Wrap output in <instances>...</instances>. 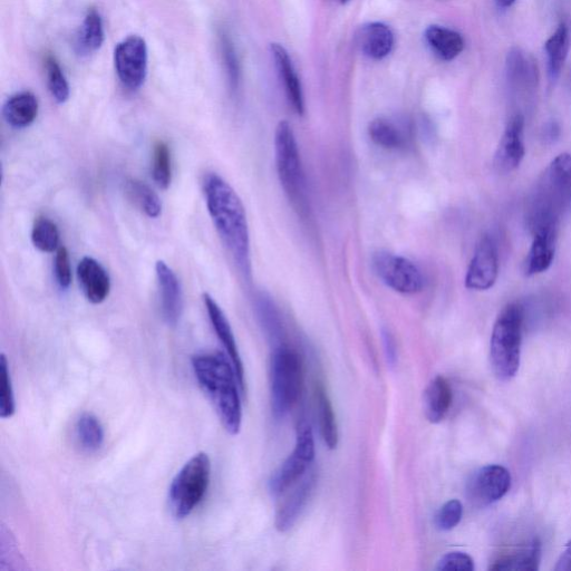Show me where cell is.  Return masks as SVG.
<instances>
[{
  "instance_id": "8",
  "label": "cell",
  "mask_w": 571,
  "mask_h": 571,
  "mask_svg": "<svg viewBox=\"0 0 571 571\" xmlns=\"http://www.w3.org/2000/svg\"><path fill=\"white\" fill-rule=\"evenodd\" d=\"M315 439L311 425L302 422L298 425L295 449L274 473L269 482L270 492L274 496L283 495L289 488L304 477L308 467L315 459Z\"/></svg>"
},
{
  "instance_id": "14",
  "label": "cell",
  "mask_w": 571,
  "mask_h": 571,
  "mask_svg": "<svg viewBox=\"0 0 571 571\" xmlns=\"http://www.w3.org/2000/svg\"><path fill=\"white\" fill-rule=\"evenodd\" d=\"M203 302H205L210 322L212 326H214L215 332L221 344L224 345L225 350L229 356V360L235 367L241 392L245 394V367L243 360H241L236 338L234 332H232L228 318L225 313L222 312V309L217 304L216 300L209 294L203 295Z\"/></svg>"
},
{
  "instance_id": "11",
  "label": "cell",
  "mask_w": 571,
  "mask_h": 571,
  "mask_svg": "<svg viewBox=\"0 0 571 571\" xmlns=\"http://www.w3.org/2000/svg\"><path fill=\"white\" fill-rule=\"evenodd\" d=\"M499 275V255L495 239L481 237L474 250L466 276V287L477 292L488 290L496 284Z\"/></svg>"
},
{
  "instance_id": "31",
  "label": "cell",
  "mask_w": 571,
  "mask_h": 571,
  "mask_svg": "<svg viewBox=\"0 0 571 571\" xmlns=\"http://www.w3.org/2000/svg\"><path fill=\"white\" fill-rule=\"evenodd\" d=\"M319 419H321L322 437L329 450H335L338 445V428L333 405L326 392L318 391Z\"/></svg>"
},
{
  "instance_id": "20",
  "label": "cell",
  "mask_w": 571,
  "mask_h": 571,
  "mask_svg": "<svg viewBox=\"0 0 571 571\" xmlns=\"http://www.w3.org/2000/svg\"><path fill=\"white\" fill-rule=\"evenodd\" d=\"M272 53L276 65V69L283 80L287 98L293 109L299 115L305 113V100L302 83L295 71L292 58L282 45L273 44Z\"/></svg>"
},
{
  "instance_id": "39",
  "label": "cell",
  "mask_w": 571,
  "mask_h": 571,
  "mask_svg": "<svg viewBox=\"0 0 571 571\" xmlns=\"http://www.w3.org/2000/svg\"><path fill=\"white\" fill-rule=\"evenodd\" d=\"M224 53H225V60L226 65L228 67V73L230 77L231 86L236 89L239 82V64L237 60V56L234 50V46L231 45L230 41H224Z\"/></svg>"
},
{
  "instance_id": "7",
  "label": "cell",
  "mask_w": 571,
  "mask_h": 571,
  "mask_svg": "<svg viewBox=\"0 0 571 571\" xmlns=\"http://www.w3.org/2000/svg\"><path fill=\"white\" fill-rule=\"evenodd\" d=\"M304 370L302 358L287 345L276 348L270 364L272 409L277 419L294 408L302 394Z\"/></svg>"
},
{
  "instance_id": "35",
  "label": "cell",
  "mask_w": 571,
  "mask_h": 571,
  "mask_svg": "<svg viewBox=\"0 0 571 571\" xmlns=\"http://www.w3.org/2000/svg\"><path fill=\"white\" fill-rule=\"evenodd\" d=\"M48 87L57 103H65L70 98V86L54 57H48L46 62Z\"/></svg>"
},
{
  "instance_id": "9",
  "label": "cell",
  "mask_w": 571,
  "mask_h": 571,
  "mask_svg": "<svg viewBox=\"0 0 571 571\" xmlns=\"http://www.w3.org/2000/svg\"><path fill=\"white\" fill-rule=\"evenodd\" d=\"M373 269L387 287L401 294L420 293L425 284L421 270L413 261L387 251L373 257Z\"/></svg>"
},
{
  "instance_id": "10",
  "label": "cell",
  "mask_w": 571,
  "mask_h": 571,
  "mask_svg": "<svg viewBox=\"0 0 571 571\" xmlns=\"http://www.w3.org/2000/svg\"><path fill=\"white\" fill-rule=\"evenodd\" d=\"M114 64L119 79L127 89H140L148 73V47L142 37L132 35L115 47Z\"/></svg>"
},
{
  "instance_id": "41",
  "label": "cell",
  "mask_w": 571,
  "mask_h": 571,
  "mask_svg": "<svg viewBox=\"0 0 571 571\" xmlns=\"http://www.w3.org/2000/svg\"><path fill=\"white\" fill-rule=\"evenodd\" d=\"M556 571H571V540L566 545L564 553L561 554L557 566L555 567Z\"/></svg>"
},
{
  "instance_id": "40",
  "label": "cell",
  "mask_w": 571,
  "mask_h": 571,
  "mask_svg": "<svg viewBox=\"0 0 571 571\" xmlns=\"http://www.w3.org/2000/svg\"><path fill=\"white\" fill-rule=\"evenodd\" d=\"M383 342H384L387 362H389V364L391 365H394L396 362V345L394 342V338L390 333L384 332Z\"/></svg>"
},
{
  "instance_id": "26",
  "label": "cell",
  "mask_w": 571,
  "mask_h": 571,
  "mask_svg": "<svg viewBox=\"0 0 571 571\" xmlns=\"http://www.w3.org/2000/svg\"><path fill=\"white\" fill-rule=\"evenodd\" d=\"M569 43V29L565 23H561L555 33L548 38L545 45L551 82L557 81L561 71L564 69L569 51Z\"/></svg>"
},
{
  "instance_id": "38",
  "label": "cell",
  "mask_w": 571,
  "mask_h": 571,
  "mask_svg": "<svg viewBox=\"0 0 571 571\" xmlns=\"http://www.w3.org/2000/svg\"><path fill=\"white\" fill-rule=\"evenodd\" d=\"M54 272L57 283L61 288L67 289L71 286L72 268L69 251L65 247L57 249Z\"/></svg>"
},
{
  "instance_id": "13",
  "label": "cell",
  "mask_w": 571,
  "mask_h": 571,
  "mask_svg": "<svg viewBox=\"0 0 571 571\" xmlns=\"http://www.w3.org/2000/svg\"><path fill=\"white\" fill-rule=\"evenodd\" d=\"M525 119L521 114L512 116L502 134L495 154V168L501 173L516 170L525 158Z\"/></svg>"
},
{
  "instance_id": "34",
  "label": "cell",
  "mask_w": 571,
  "mask_h": 571,
  "mask_svg": "<svg viewBox=\"0 0 571 571\" xmlns=\"http://www.w3.org/2000/svg\"><path fill=\"white\" fill-rule=\"evenodd\" d=\"M152 177L163 190H167L171 185V153L168 144L162 141L154 145Z\"/></svg>"
},
{
  "instance_id": "5",
  "label": "cell",
  "mask_w": 571,
  "mask_h": 571,
  "mask_svg": "<svg viewBox=\"0 0 571 571\" xmlns=\"http://www.w3.org/2000/svg\"><path fill=\"white\" fill-rule=\"evenodd\" d=\"M276 167L280 185L298 215H309L307 181L296 137L287 121L278 124L275 134Z\"/></svg>"
},
{
  "instance_id": "43",
  "label": "cell",
  "mask_w": 571,
  "mask_h": 571,
  "mask_svg": "<svg viewBox=\"0 0 571 571\" xmlns=\"http://www.w3.org/2000/svg\"><path fill=\"white\" fill-rule=\"evenodd\" d=\"M516 2L517 0H496L497 5L500 8H505V9L514 6Z\"/></svg>"
},
{
  "instance_id": "32",
  "label": "cell",
  "mask_w": 571,
  "mask_h": 571,
  "mask_svg": "<svg viewBox=\"0 0 571 571\" xmlns=\"http://www.w3.org/2000/svg\"><path fill=\"white\" fill-rule=\"evenodd\" d=\"M32 241L34 246L43 253H54L60 244V232L52 220L40 217L35 221Z\"/></svg>"
},
{
  "instance_id": "36",
  "label": "cell",
  "mask_w": 571,
  "mask_h": 571,
  "mask_svg": "<svg viewBox=\"0 0 571 571\" xmlns=\"http://www.w3.org/2000/svg\"><path fill=\"white\" fill-rule=\"evenodd\" d=\"M462 516V503L457 499L450 500L444 503L435 516V526L441 531H451L460 524Z\"/></svg>"
},
{
  "instance_id": "29",
  "label": "cell",
  "mask_w": 571,
  "mask_h": 571,
  "mask_svg": "<svg viewBox=\"0 0 571 571\" xmlns=\"http://www.w3.org/2000/svg\"><path fill=\"white\" fill-rule=\"evenodd\" d=\"M104 42V28L100 14L96 11L87 13L81 31L77 35L76 47L82 54L98 51Z\"/></svg>"
},
{
  "instance_id": "25",
  "label": "cell",
  "mask_w": 571,
  "mask_h": 571,
  "mask_svg": "<svg viewBox=\"0 0 571 571\" xmlns=\"http://www.w3.org/2000/svg\"><path fill=\"white\" fill-rule=\"evenodd\" d=\"M38 100L31 92L17 93L9 98L4 105L5 121L17 129L29 127L37 118Z\"/></svg>"
},
{
  "instance_id": "16",
  "label": "cell",
  "mask_w": 571,
  "mask_h": 571,
  "mask_svg": "<svg viewBox=\"0 0 571 571\" xmlns=\"http://www.w3.org/2000/svg\"><path fill=\"white\" fill-rule=\"evenodd\" d=\"M557 228V226H548L532 231L534 232V240H532L524 265L527 276L543 274L553 265L556 253Z\"/></svg>"
},
{
  "instance_id": "12",
  "label": "cell",
  "mask_w": 571,
  "mask_h": 571,
  "mask_svg": "<svg viewBox=\"0 0 571 571\" xmlns=\"http://www.w3.org/2000/svg\"><path fill=\"white\" fill-rule=\"evenodd\" d=\"M510 487L511 476L506 468L488 466L473 474L467 493L474 505L486 507L505 497Z\"/></svg>"
},
{
  "instance_id": "44",
  "label": "cell",
  "mask_w": 571,
  "mask_h": 571,
  "mask_svg": "<svg viewBox=\"0 0 571 571\" xmlns=\"http://www.w3.org/2000/svg\"><path fill=\"white\" fill-rule=\"evenodd\" d=\"M340 2H341L342 4H346V3H348V2H351V0H340Z\"/></svg>"
},
{
  "instance_id": "22",
  "label": "cell",
  "mask_w": 571,
  "mask_h": 571,
  "mask_svg": "<svg viewBox=\"0 0 571 571\" xmlns=\"http://www.w3.org/2000/svg\"><path fill=\"white\" fill-rule=\"evenodd\" d=\"M369 134L376 145L386 150H404L411 141V133L408 128L386 118L372 121Z\"/></svg>"
},
{
  "instance_id": "27",
  "label": "cell",
  "mask_w": 571,
  "mask_h": 571,
  "mask_svg": "<svg viewBox=\"0 0 571 571\" xmlns=\"http://www.w3.org/2000/svg\"><path fill=\"white\" fill-rule=\"evenodd\" d=\"M75 438L83 451H99L105 438L101 421L92 413L82 414L75 424Z\"/></svg>"
},
{
  "instance_id": "19",
  "label": "cell",
  "mask_w": 571,
  "mask_h": 571,
  "mask_svg": "<svg viewBox=\"0 0 571 571\" xmlns=\"http://www.w3.org/2000/svg\"><path fill=\"white\" fill-rule=\"evenodd\" d=\"M356 43L363 55L371 60L381 61L393 51L395 38L389 26L375 22L358 29Z\"/></svg>"
},
{
  "instance_id": "18",
  "label": "cell",
  "mask_w": 571,
  "mask_h": 571,
  "mask_svg": "<svg viewBox=\"0 0 571 571\" xmlns=\"http://www.w3.org/2000/svg\"><path fill=\"white\" fill-rule=\"evenodd\" d=\"M316 478L314 474H309L302 481L297 482V486L280 505L276 514L275 526L279 532H287L292 529L304 508L311 498L315 488Z\"/></svg>"
},
{
  "instance_id": "2",
  "label": "cell",
  "mask_w": 571,
  "mask_h": 571,
  "mask_svg": "<svg viewBox=\"0 0 571 571\" xmlns=\"http://www.w3.org/2000/svg\"><path fill=\"white\" fill-rule=\"evenodd\" d=\"M191 364L200 389L214 405L225 430L237 435L243 424V406L234 365L219 352L197 354Z\"/></svg>"
},
{
  "instance_id": "6",
  "label": "cell",
  "mask_w": 571,
  "mask_h": 571,
  "mask_svg": "<svg viewBox=\"0 0 571 571\" xmlns=\"http://www.w3.org/2000/svg\"><path fill=\"white\" fill-rule=\"evenodd\" d=\"M211 479L207 453L195 454L174 477L169 489V509L177 520L188 518L205 498Z\"/></svg>"
},
{
  "instance_id": "33",
  "label": "cell",
  "mask_w": 571,
  "mask_h": 571,
  "mask_svg": "<svg viewBox=\"0 0 571 571\" xmlns=\"http://www.w3.org/2000/svg\"><path fill=\"white\" fill-rule=\"evenodd\" d=\"M15 412L16 401L11 371H9L6 355L2 354L0 358V418L11 419Z\"/></svg>"
},
{
  "instance_id": "17",
  "label": "cell",
  "mask_w": 571,
  "mask_h": 571,
  "mask_svg": "<svg viewBox=\"0 0 571 571\" xmlns=\"http://www.w3.org/2000/svg\"><path fill=\"white\" fill-rule=\"evenodd\" d=\"M77 278L90 303L98 305L109 297L111 280L103 266L91 257H85L77 266Z\"/></svg>"
},
{
  "instance_id": "24",
  "label": "cell",
  "mask_w": 571,
  "mask_h": 571,
  "mask_svg": "<svg viewBox=\"0 0 571 571\" xmlns=\"http://www.w3.org/2000/svg\"><path fill=\"white\" fill-rule=\"evenodd\" d=\"M507 75L512 86L526 90L537 85L539 73L534 58L520 48H514L508 53Z\"/></svg>"
},
{
  "instance_id": "15",
  "label": "cell",
  "mask_w": 571,
  "mask_h": 571,
  "mask_svg": "<svg viewBox=\"0 0 571 571\" xmlns=\"http://www.w3.org/2000/svg\"><path fill=\"white\" fill-rule=\"evenodd\" d=\"M158 284L161 293V311L164 322L177 326L183 312V293L176 273L164 261L156 265Z\"/></svg>"
},
{
  "instance_id": "1",
  "label": "cell",
  "mask_w": 571,
  "mask_h": 571,
  "mask_svg": "<svg viewBox=\"0 0 571 571\" xmlns=\"http://www.w3.org/2000/svg\"><path fill=\"white\" fill-rule=\"evenodd\" d=\"M203 193L210 217L230 255L245 274L250 270V238L246 210L237 192L217 173H207Z\"/></svg>"
},
{
  "instance_id": "4",
  "label": "cell",
  "mask_w": 571,
  "mask_h": 571,
  "mask_svg": "<svg viewBox=\"0 0 571 571\" xmlns=\"http://www.w3.org/2000/svg\"><path fill=\"white\" fill-rule=\"evenodd\" d=\"M524 319V307L512 303L502 309L493 326L490 342L491 364L493 372L501 381L514 379L519 371Z\"/></svg>"
},
{
  "instance_id": "42",
  "label": "cell",
  "mask_w": 571,
  "mask_h": 571,
  "mask_svg": "<svg viewBox=\"0 0 571 571\" xmlns=\"http://www.w3.org/2000/svg\"><path fill=\"white\" fill-rule=\"evenodd\" d=\"M559 137V129L555 124H551L549 129L546 130V138L549 141H554Z\"/></svg>"
},
{
  "instance_id": "30",
  "label": "cell",
  "mask_w": 571,
  "mask_h": 571,
  "mask_svg": "<svg viewBox=\"0 0 571 571\" xmlns=\"http://www.w3.org/2000/svg\"><path fill=\"white\" fill-rule=\"evenodd\" d=\"M125 191L135 206L150 218H158L162 212V203L157 193L139 180H129Z\"/></svg>"
},
{
  "instance_id": "28",
  "label": "cell",
  "mask_w": 571,
  "mask_h": 571,
  "mask_svg": "<svg viewBox=\"0 0 571 571\" xmlns=\"http://www.w3.org/2000/svg\"><path fill=\"white\" fill-rule=\"evenodd\" d=\"M541 558V544L538 539H534L526 547L521 548L517 553L505 556L492 565V570H522L535 571L539 569Z\"/></svg>"
},
{
  "instance_id": "21",
  "label": "cell",
  "mask_w": 571,
  "mask_h": 571,
  "mask_svg": "<svg viewBox=\"0 0 571 571\" xmlns=\"http://www.w3.org/2000/svg\"><path fill=\"white\" fill-rule=\"evenodd\" d=\"M453 400L451 385L443 376L431 381L424 392V413L434 424L440 423L447 416Z\"/></svg>"
},
{
  "instance_id": "3",
  "label": "cell",
  "mask_w": 571,
  "mask_h": 571,
  "mask_svg": "<svg viewBox=\"0 0 571 571\" xmlns=\"http://www.w3.org/2000/svg\"><path fill=\"white\" fill-rule=\"evenodd\" d=\"M571 206V154L561 153L549 164L537 182L529 203L532 231L558 222Z\"/></svg>"
},
{
  "instance_id": "23",
  "label": "cell",
  "mask_w": 571,
  "mask_h": 571,
  "mask_svg": "<svg viewBox=\"0 0 571 571\" xmlns=\"http://www.w3.org/2000/svg\"><path fill=\"white\" fill-rule=\"evenodd\" d=\"M431 51L443 61H453L464 50V40L460 33L453 29L433 25L424 34Z\"/></svg>"
},
{
  "instance_id": "37",
  "label": "cell",
  "mask_w": 571,
  "mask_h": 571,
  "mask_svg": "<svg viewBox=\"0 0 571 571\" xmlns=\"http://www.w3.org/2000/svg\"><path fill=\"white\" fill-rule=\"evenodd\" d=\"M437 570L440 571H472L474 570V561L466 553L462 551H452L444 555L438 563Z\"/></svg>"
}]
</instances>
